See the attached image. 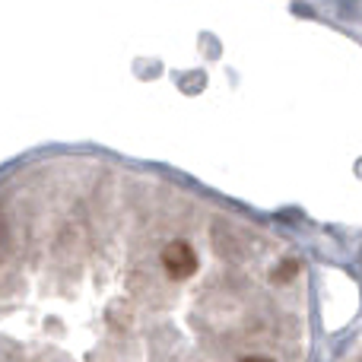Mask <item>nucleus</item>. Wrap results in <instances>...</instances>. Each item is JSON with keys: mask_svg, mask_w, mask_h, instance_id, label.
Wrapping results in <instances>:
<instances>
[{"mask_svg": "<svg viewBox=\"0 0 362 362\" xmlns=\"http://www.w3.org/2000/svg\"><path fill=\"white\" fill-rule=\"evenodd\" d=\"M242 362H274V359H264V356H248V359H242Z\"/></svg>", "mask_w": 362, "mask_h": 362, "instance_id": "f03ea898", "label": "nucleus"}, {"mask_svg": "<svg viewBox=\"0 0 362 362\" xmlns=\"http://www.w3.org/2000/svg\"><path fill=\"white\" fill-rule=\"evenodd\" d=\"M163 267L169 270V276H178V280L191 276L197 270V255H194V248L187 242H172L163 251Z\"/></svg>", "mask_w": 362, "mask_h": 362, "instance_id": "f257e3e1", "label": "nucleus"}]
</instances>
